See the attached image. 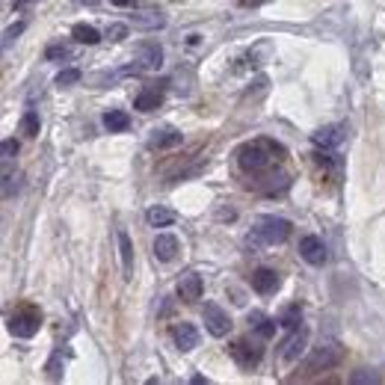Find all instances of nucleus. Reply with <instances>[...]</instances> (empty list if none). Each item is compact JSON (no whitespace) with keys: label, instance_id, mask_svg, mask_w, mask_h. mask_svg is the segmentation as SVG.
Returning <instances> with one entry per match:
<instances>
[{"label":"nucleus","instance_id":"nucleus-11","mask_svg":"<svg viewBox=\"0 0 385 385\" xmlns=\"http://www.w3.org/2000/svg\"><path fill=\"white\" fill-rule=\"evenodd\" d=\"M279 284H281V279H279V273H276V270H270V267H261V270H255V273H252V288H255L261 296L276 294V291H279Z\"/></svg>","mask_w":385,"mask_h":385},{"label":"nucleus","instance_id":"nucleus-16","mask_svg":"<svg viewBox=\"0 0 385 385\" xmlns=\"http://www.w3.org/2000/svg\"><path fill=\"white\" fill-rule=\"evenodd\" d=\"M145 223L152 225V228H166V225H172V223H175V211L155 205V208H148V211H145Z\"/></svg>","mask_w":385,"mask_h":385},{"label":"nucleus","instance_id":"nucleus-5","mask_svg":"<svg viewBox=\"0 0 385 385\" xmlns=\"http://www.w3.org/2000/svg\"><path fill=\"white\" fill-rule=\"evenodd\" d=\"M306 347H308V329H306V326L291 329V335H288V338L281 341V347H279V362H281V364L299 362V356L306 353Z\"/></svg>","mask_w":385,"mask_h":385},{"label":"nucleus","instance_id":"nucleus-22","mask_svg":"<svg viewBox=\"0 0 385 385\" xmlns=\"http://www.w3.org/2000/svg\"><path fill=\"white\" fill-rule=\"evenodd\" d=\"M39 128H42V122H39V113L27 110V113L21 116V122H18V130L24 133L27 140H33V137H39Z\"/></svg>","mask_w":385,"mask_h":385},{"label":"nucleus","instance_id":"nucleus-13","mask_svg":"<svg viewBox=\"0 0 385 385\" xmlns=\"http://www.w3.org/2000/svg\"><path fill=\"white\" fill-rule=\"evenodd\" d=\"M152 249H155V258L166 264V261H172L178 255V238H175V234H157Z\"/></svg>","mask_w":385,"mask_h":385},{"label":"nucleus","instance_id":"nucleus-23","mask_svg":"<svg viewBox=\"0 0 385 385\" xmlns=\"http://www.w3.org/2000/svg\"><path fill=\"white\" fill-rule=\"evenodd\" d=\"M281 326H288V329H296L299 323H303V311H299V306H291L288 311L281 314V320H279Z\"/></svg>","mask_w":385,"mask_h":385},{"label":"nucleus","instance_id":"nucleus-14","mask_svg":"<svg viewBox=\"0 0 385 385\" xmlns=\"http://www.w3.org/2000/svg\"><path fill=\"white\" fill-rule=\"evenodd\" d=\"M137 62L143 65V69H160V65H163V48L157 42H143Z\"/></svg>","mask_w":385,"mask_h":385},{"label":"nucleus","instance_id":"nucleus-30","mask_svg":"<svg viewBox=\"0 0 385 385\" xmlns=\"http://www.w3.org/2000/svg\"><path fill=\"white\" fill-rule=\"evenodd\" d=\"M15 190H18V184H15V175L6 169V172H4V199H12Z\"/></svg>","mask_w":385,"mask_h":385},{"label":"nucleus","instance_id":"nucleus-9","mask_svg":"<svg viewBox=\"0 0 385 385\" xmlns=\"http://www.w3.org/2000/svg\"><path fill=\"white\" fill-rule=\"evenodd\" d=\"M172 341L181 353H190V350L199 347V329L193 323H175L172 326Z\"/></svg>","mask_w":385,"mask_h":385},{"label":"nucleus","instance_id":"nucleus-32","mask_svg":"<svg viewBox=\"0 0 385 385\" xmlns=\"http://www.w3.org/2000/svg\"><path fill=\"white\" fill-rule=\"evenodd\" d=\"M350 382H353V385H362V382H379V376L371 374V371H356L353 376H350Z\"/></svg>","mask_w":385,"mask_h":385},{"label":"nucleus","instance_id":"nucleus-21","mask_svg":"<svg viewBox=\"0 0 385 385\" xmlns=\"http://www.w3.org/2000/svg\"><path fill=\"white\" fill-rule=\"evenodd\" d=\"M72 36H74V42H80V45H98V42H101V33H98L95 27H89V24H74Z\"/></svg>","mask_w":385,"mask_h":385},{"label":"nucleus","instance_id":"nucleus-7","mask_svg":"<svg viewBox=\"0 0 385 385\" xmlns=\"http://www.w3.org/2000/svg\"><path fill=\"white\" fill-rule=\"evenodd\" d=\"M228 353H231L234 362L243 367V371H252V367H258V362H261V347L249 344V341H234L228 347Z\"/></svg>","mask_w":385,"mask_h":385},{"label":"nucleus","instance_id":"nucleus-12","mask_svg":"<svg viewBox=\"0 0 385 385\" xmlns=\"http://www.w3.org/2000/svg\"><path fill=\"white\" fill-rule=\"evenodd\" d=\"M202 291H205L202 276H196V273L181 276V281H178V296L184 299V303H196V299L202 296Z\"/></svg>","mask_w":385,"mask_h":385},{"label":"nucleus","instance_id":"nucleus-17","mask_svg":"<svg viewBox=\"0 0 385 385\" xmlns=\"http://www.w3.org/2000/svg\"><path fill=\"white\" fill-rule=\"evenodd\" d=\"M130 24L137 30H160L166 24V18H163V12H137L130 18Z\"/></svg>","mask_w":385,"mask_h":385},{"label":"nucleus","instance_id":"nucleus-35","mask_svg":"<svg viewBox=\"0 0 385 385\" xmlns=\"http://www.w3.org/2000/svg\"><path fill=\"white\" fill-rule=\"evenodd\" d=\"M110 4H113V6H137L140 0H110Z\"/></svg>","mask_w":385,"mask_h":385},{"label":"nucleus","instance_id":"nucleus-25","mask_svg":"<svg viewBox=\"0 0 385 385\" xmlns=\"http://www.w3.org/2000/svg\"><path fill=\"white\" fill-rule=\"evenodd\" d=\"M80 77H83V74H80L77 69H65V72L57 74V87H74Z\"/></svg>","mask_w":385,"mask_h":385},{"label":"nucleus","instance_id":"nucleus-8","mask_svg":"<svg viewBox=\"0 0 385 385\" xmlns=\"http://www.w3.org/2000/svg\"><path fill=\"white\" fill-rule=\"evenodd\" d=\"M299 255H303V261H308L311 267H320V264H326V246H323L320 238L306 234V238L299 240Z\"/></svg>","mask_w":385,"mask_h":385},{"label":"nucleus","instance_id":"nucleus-15","mask_svg":"<svg viewBox=\"0 0 385 385\" xmlns=\"http://www.w3.org/2000/svg\"><path fill=\"white\" fill-rule=\"evenodd\" d=\"M160 101H163V92H160L157 87H145V89L137 95V101H133V107H137L140 113H152V110H157V107H160Z\"/></svg>","mask_w":385,"mask_h":385},{"label":"nucleus","instance_id":"nucleus-1","mask_svg":"<svg viewBox=\"0 0 385 385\" xmlns=\"http://www.w3.org/2000/svg\"><path fill=\"white\" fill-rule=\"evenodd\" d=\"M279 157H284V145H279L276 140H267V137L243 143L238 148V166L246 175H264L267 169H273Z\"/></svg>","mask_w":385,"mask_h":385},{"label":"nucleus","instance_id":"nucleus-27","mask_svg":"<svg viewBox=\"0 0 385 385\" xmlns=\"http://www.w3.org/2000/svg\"><path fill=\"white\" fill-rule=\"evenodd\" d=\"M128 36V24H110L107 27V39L110 42H122Z\"/></svg>","mask_w":385,"mask_h":385},{"label":"nucleus","instance_id":"nucleus-6","mask_svg":"<svg viewBox=\"0 0 385 385\" xmlns=\"http://www.w3.org/2000/svg\"><path fill=\"white\" fill-rule=\"evenodd\" d=\"M202 317H205V329L213 335V338H225V335L231 332V317H228V311H223L216 303H205Z\"/></svg>","mask_w":385,"mask_h":385},{"label":"nucleus","instance_id":"nucleus-28","mask_svg":"<svg viewBox=\"0 0 385 385\" xmlns=\"http://www.w3.org/2000/svg\"><path fill=\"white\" fill-rule=\"evenodd\" d=\"M0 155H4V160L9 163L15 155H18V140H4V145H0Z\"/></svg>","mask_w":385,"mask_h":385},{"label":"nucleus","instance_id":"nucleus-34","mask_svg":"<svg viewBox=\"0 0 385 385\" xmlns=\"http://www.w3.org/2000/svg\"><path fill=\"white\" fill-rule=\"evenodd\" d=\"M36 0H15V12H21V9H27V6H33Z\"/></svg>","mask_w":385,"mask_h":385},{"label":"nucleus","instance_id":"nucleus-33","mask_svg":"<svg viewBox=\"0 0 385 385\" xmlns=\"http://www.w3.org/2000/svg\"><path fill=\"white\" fill-rule=\"evenodd\" d=\"M267 4H270V0H238V6H243V9H258Z\"/></svg>","mask_w":385,"mask_h":385},{"label":"nucleus","instance_id":"nucleus-2","mask_svg":"<svg viewBox=\"0 0 385 385\" xmlns=\"http://www.w3.org/2000/svg\"><path fill=\"white\" fill-rule=\"evenodd\" d=\"M291 238V223L281 220V216H261L258 225L252 228V234L246 238V243L258 249V246H276V243H284Z\"/></svg>","mask_w":385,"mask_h":385},{"label":"nucleus","instance_id":"nucleus-19","mask_svg":"<svg viewBox=\"0 0 385 385\" xmlns=\"http://www.w3.org/2000/svg\"><path fill=\"white\" fill-rule=\"evenodd\" d=\"M152 145H155V148H175V145H181V130H175V128H160V130H155Z\"/></svg>","mask_w":385,"mask_h":385},{"label":"nucleus","instance_id":"nucleus-26","mask_svg":"<svg viewBox=\"0 0 385 385\" xmlns=\"http://www.w3.org/2000/svg\"><path fill=\"white\" fill-rule=\"evenodd\" d=\"M24 21H18V24H12V27H6V33H4V48H9L15 39H18L21 36V33H24Z\"/></svg>","mask_w":385,"mask_h":385},{"label":"nucleus","instance_id":"nucleus-18","mask_svg":"<svg viewBox=\"0 0 385 385\" xmlns=\"http://www.w3.org/2000/svg\"><path fill=\"white\" fill-rule=\"evenodd\" d=\"M119 252H122L125 279H133V243H130V238H128V231H119Z\"/></svg>","mask_w":385,"mask_h":385},{"label":"nucleus","instance_id":"nucleus-20","mask_svg":"<svg viewBox=\"0 0 385 385\" xmlns=\"http://www.w3.org/2000/svg\"><path fill=\"white\" fill-rule=\"evenodd\" d=\"M128 125H130V116H128L125 110H107V113H104V128H107L110 133L128 130Z\"/></svg>","mask_w":385,"mask_h":385},{"label":"nucleus","instance_id":"nucleus-4","mask_svg":"<svg viewBox=\"0 0 385 385\" xmlns=\"http://www.w3.org/2000/svg\"><path fill=\"white\" fill-rule=\"evenodd\" d=\"M42 329V314L36 308H18L9 317V332L15 338H33Z\"/></svg>","mask_w":385,"mask_h":385},{"label":"nucleus","instance_id":"nucleus-3","mask_svg":"<svg viewBox=\"0 0 385 385\" xmlns=\"http://www.w3.org/2000/svg\"><path fill=\"white\" fill-rule=\"evenodd\" d=\"M344 359V350L338 341H326L320 347H314V353L306 359L303 364V376H317L320 371H329V367H335Z\"/></svg>","mask_w":385,"mask_h":385},{"label":"nucleus","instance_id":"nucleus-10","mask_svg":"<svg viewBox=\"0 0 385 385\" xmlns=\"http://www.w3.org/2000/svg\"><path fill=\"white\" fill-rule=\"evenodd\" d=\"M344 133H347L344 125H326V128H320V130L311 133V143H314L317 148H335V145L344 143Z\"/></svg>","mask_w":385,"mask_h":385},{"label":"nucleus","instance_id":"nucleus-31","mask_svg":"<svg viewBox=\"0 0 385 385\" xmlns=\"http://www.w3.org/2000/svg\"><path fill=\"white\" fill-rule=\"evenodd\" d=\"M45 57L48 60H65V57H69V48H65V45H51L45 51Z\"/></svg>","mask_w":385,"mask_h":385},{"label":"nucleus","instance_id":"nucleus-29","mask_svg":"<svg viewBox=\"0 0 385 385\" xmlns=\"http://www.w3.org/2000/svg\"><path fill=\"white\" fill-rule=\"evenodd\" d=\"M48 376H51V379H60V376H62V359H60V353L51 356V362H48Z\"/></svg>","mask_w":385,"mask_h":385},{"label":"nucleus","instance_id":"nucleus-24","mask_svg":"<svg viewBox=\"0 0 385 385\" xmlns=\"http://www.w3.org/2000/svg\"><path fill=\"white\" fill-rule=\"evenodd\" d=\"M276 320H267V317H261V320L255 323V332H258V338H273L276 335Z\"/></svg>","mask_w":385,"mask_h":385}]
</instances>
